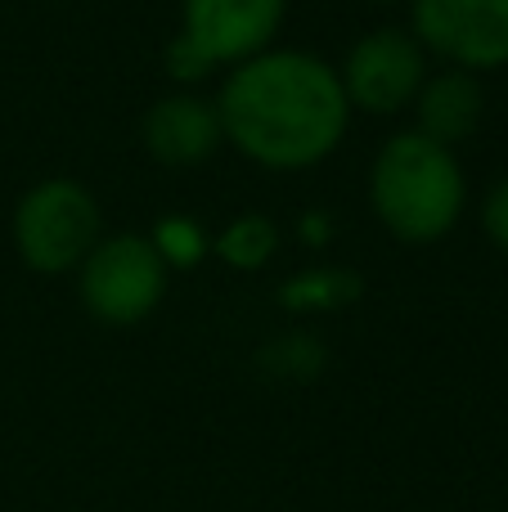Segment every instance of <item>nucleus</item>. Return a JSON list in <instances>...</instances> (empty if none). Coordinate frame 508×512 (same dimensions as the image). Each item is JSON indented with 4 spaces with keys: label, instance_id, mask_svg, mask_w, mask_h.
<instances>
[{
    "label": "nucleus",
    "instance_id": "nucleus-1",
    "mask_svg": "<svg viewBox=\"0 0 508 512\" xmlns=\"http://www.w3.org/2000/svg\"><path fill=\"white\" fill-rule=\"evenodd\" d=\"M221 135L270 171H302L342 144L351 104L338 68L315 50H261L230 68L216 99Z\"/></svg>",
    "mask_w": 508,
    "mask_h": 512
},
{
    "label": "nucleus",
    "instance_id": "nucleus-2",
    "mask_svg": "<svg viewBox=\"0 0 508 512\" xmlns=\"http://www.w3.org/2000/svg\"><path fill=\"white\" fill-rule=\"evenodd\" d=\"M369 207L401 243H437L459 225L468 207V180L459 153L419 131L383 140L369 167Z\"/></svg>",
    "mask_w": 508,
    "mask_h": 512
},
{
    "label": "nucleus",
    "instance_id": "nucleus-3",
    "mask_svg": "<svg viewBox=\"0 0 508 512\" xmlns=\"http://www.w3.org/2000/svg\"><path fill=\"white\" fill-rule=\"evenodd\" d=\"M288 18V0H185L180 32L167 45V72L176 81H198L212 68L257 59L270 50Z\"/></svg>",
    "mask_w": 508,
    "mask_h": 512
},
{
    "label": "nucleus",
    "instance_id": "nucleus-4",
    "mask_svg": "<svg viewBox=\"0 0 508 512\" xmlns=\"http://www.w3.org/2000/svg\"><path fill=\"white\" fill-rule=\"evenodd\" d=\"M104 239V216L86 185L68 176L36 180L14 207V248L27 270L68 274Z\"/></svg>",
    "mask_w": 508,
    "mask_h": 512
},
{
    "label": "nucleus",
    "instance_id": "nucleus-5",
    "mask_svg": "<svg viewBox=\"0 0 508 512\" xmlns=\"http://www.w3.org/2000/svg\"><path fill=\"white\" fill-rule=\"evenodd\" d=\"M167 265L153 252L149 234H104L77 265V292L99 324L131 328L167 297Z\"/></svg>",
    "mask_w": 508,
    "mask_h": 512
},
{
    "label": "nucleus",
    "instance_id": "nucleus-6",
    "mask_svg": "<svg viewBox=\"0 0 508 512\" xmlns=\"http://www.w3.org/2000/svg\"><path fill=\"white\" fill-rule=\"evenodd\" d=\"M410 32L459 72L508 68V0H410Z\"/></svg>",
    "mask_w": 508,
    "mask_h": 512
},
{
    "label": "nucleus",
    "instance_id": "nucleus-7",
    "mask_svg": "<svg viewBox=\"0 0 508 512\" xmlns=\"http://www.w3.org/2000/svg\"><path fill=\"white\" fill-rule=\"evenodd\" d=\"M338 81L351 108L401 113V108L414 104L419 86L428 81V50L405 27H378V32H365L347 50Z\"/></svg>",
    "mask_w": 508,
    "mask_h": 512
},
{
    "label": "nucleus",
    "instance_id": "nucleus-8",
    "mask_svg": "<svg viewBox=\"0 0 508 512\" xmlns=\"http://www.w3.org/2000/svg\"><path fill=\"white\" fill-rule=\"evenodd\" d=\"M140 140L149 158L162 167H198L221 149L225 135L212 99L194 95V90H171L149 104L140 122Z\"/></svg>",
    "mask_w": 508,
    "mask_h": 512
},
{
    "label": "nucleus",
    "instance_id": "nucleus-9",
    "mask_svg": "<svg viewBox=\"0 0 508 512\" xmlns=\"http://www.w3.org/2000/svg\"><path fill=\"white\" fill-rule=\"evenodd\" d=\"M414 131L428 135V140L455 144L473 140L477 126H482V113H486V95H482V81L473 72H459V68H441V72H428V81L419 86L414 95Z\"/></svg>",
    "mask_w": 508,
    "mask_h": 512
},
{
    "label": "nucleus",
    "instance_id": "nucleus-10",
    "mask_svg": "<svg viewBox=\"0 0 508 512\" xmlns=\"http://www.w3.org/2000/svg\"><path fill=\"white\" fill-rule=\"evenodd\" d=\"M212 248L225 265H234V270H261V265L279 252V225L270 221V216H257V212L234 216V221L212 239Z\"/></svg>",
    "mask_w": 508,
    "mask_h": 512
},
{
    "label": "nucleus",
    "instance_id": "nucleus-11",
    "mask_svg": "<svg viewBox=\"0 0 508 512\" xmlns=\"http://www.w3.org/2000/svg\"><path fill=\"white\" fill-rule=\"evenodd\" d=\"M356 297H360V279L351 270H338V265H329V270H306V274H297L293 283L279 288V301L293 310H333Z\"/></svg>",
    "mask_w": 508,
    "mask_h": 512
},
{
    "label": "nucleus",
    "instance_id": "nucleus-12",
    "mask_svg": "<svg viewBox=\"0 0 508 512\" xmlns=\"http://www.w3.org/2000/svg\"><path fill=\"white\" fill-rule=\"evenodd\" d=\"M153 252L162 256V265H198L203 261V252L212 248V239L203 234V225L189 221V216H162L158 225H153L149 234Z\"/></svg>",
    "mask_w": 508,
    "mask_h": 512
},
{
    "label": "nucleus",
    "instance_id": "nucleus-13",
    "mask_svg": "<svg viewBox=\"0 0 508 512\" xmlns=\"http://www.w3.org/2000/svg\"><path fill=\"white\" fill-rule=\"evenodd\" d=\"M482 230L500 252H508V176L495 180L482 198Z\"/></svg>",
    "mask_w": 508,
    "mask_h": 512
},
{
    "label": "nucleus",
    "instance_id": "nucleus-14",
    "mask_svg": "<svg viewBox=\"0 0 508 512\" xmlns=\"http://www.w3.org/2000/svg\"><path fill=\"white\" fill-rule=\"evenodd\" d=\"M378 5H392V0H378Z\"/></svg>",
    "mask_w": 508,
    "mask_h": 512
}]
</instances>
